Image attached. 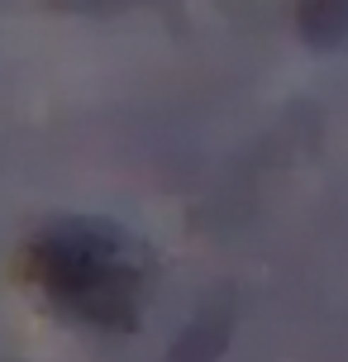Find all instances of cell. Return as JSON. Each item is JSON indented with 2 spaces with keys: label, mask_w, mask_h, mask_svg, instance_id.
<instances>
[{
  "label": "cell",
  "mask_w": 348,
  "mask_h": 362,
  "mask_svg": "<svg viewBox=\"0 0 348 362\" xmlns=\"http://www.w3.org/2000/svg\"><path fill=\"white\" fill-rule=\"evenodd\" d=\"M29 272L62 315L105 334H129L144 305V257L100 219H62L29 248Z\"/></svg>",
  "instance_id": "cell-1"
},
{
  "label": "cell",
  "mask_w": 348,
  "mask_h": 362,
  "mask_svg": "<svg viewBox=\"0 0 348 362\" xmlns=\"http://www.w3.org/2000/svg\"><path fill=\"white\" fill-rule=\"evenodd\" d=\"M301 34L320 43V48H334L348 38V0H301Z\"/></svg>",
  "instance_id": "cell-2"
}]
</instances>
